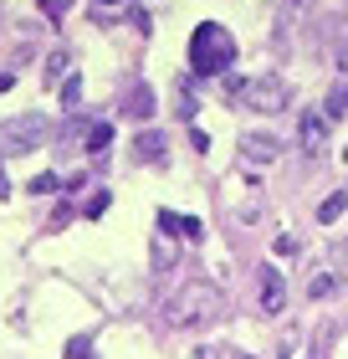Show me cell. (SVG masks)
<instances>
[{
  "mask_svg": "<svg viewBox=\"0 0 348 359\" xmlns=\"http://www.w3.org/2000/svg\"><path fill=\"white\" fill-rule=\"evenodd\" d=\"M236 67V36L215 21H200L190 36V72L195 77H230Z\"/></svg>",
  "mask_w": 348,
  "mask_h": 359,
  "instance_id": "obj_1",
  "label": "cell"
},
{
  "mask_svg": "<svg viewBox=\"0 0 348 359\" xmlns=\"http://www.w3.org/2000/svg\"><path fill=\"white\" fill-rule=\"evenodd\" d=\"M241 149H246V159H256V165H272V159L281 154V144H277L272 134H246Z\"/></svg>",
  "mask_w": 348,
  "mask_h": 359,
  "instance_id": "obj_7",
  "label": "cell"
},
{
  "mask_svg": "<svg viewBox=\"0 0 348 359\" xmlns=\"http://www.w3.org/2000/svg\"><path fill=\"white\" fill-rule=\"evenodd\" d=\"M31 190H36V195H57L62 190V175H36V180H31Z\"/></svg>",
  "mask_w": 348,
  "mask_h": 359,
  "instance_id": "obj_15",
  "label": "cell"
},
{
  "mask_svg": "<svg viewBox=\"0 0 348 359\" xmlns=\"http://www.w3.org/2000/svg\"><path fill=\"white\" fill-rule=\"evenodd\" d=\"M159 226H164V231H174V236H185V241L200 236V221H195V216H174V210H159Z\"/></svg>",
  "mask_w": 348,
  "mask_h": 359,
  "instance_id": "obj_9",
  "label": "cell"
},
{
  "mask_svg": "<svg viewBox=\"0 0 348 359\" xmlns=\"http://www.w3.org/2000/svg\"><path fill=\"white\" fill-rule=\"evenodd\" d=\"M297 139H302V149L318 159L328 149V113L323 108H302V113H297Z\"/></svg>",
  "mask_w": 348,
  "mask_h": 359,
  "instance_id": "obj_5",
  "label": "cell"
},
{
  "mask_svg": "<svg viewBox=\"0 0 348 359\" xmlns=\"http://www.w3.org/2000/svg\"><path fill=\"white\" fill-rule=\"evenodd\" d=\"M97 6H123V0H97Z\"/></svg>",
  "mask_w": 348,
  "mask_h": 359,
  "instance_id": "obj_20",
  "label": "cell"
},
{
  "mask_svg": "<svg viewBox=\"0 0 348 359\" xmlns=\"http://www.w3.org/2000/svg\"><path fill=\"white\" fill-rule=\"evenodd\" d=\"M241 103L256 108V113H281V108L292 103V88L281 83V77H251L246 93H241Z\"/></svg>",
  "mask_w": 348,
  "mask_h": 359,
  "instance_id": "obj_4",
  "label": "cell"
},
{
  "mask_svg": "<svg viewBox=\"0 0 348 359\" xmlns=\"http://www.w3.org/2000/svg\"><path fill=\"white\" fill-rule=\"evenodd\" d=\"M134 154L144 159V165H159V159H164V134H139L134 139Z\"/></svg>",
  "mask_w": 348,
  "mask_h": 359,
  "instance_id": "obj_10",
  "label": "cell"
},
{
  "mask_svg": "<svg viewBox=\"0 0 348 359\" xmlns=\"http://www.w3.org/2000/svg\"><path fill=\"white\" fill-rule=\"evenodd\" d=\"M46 139H52V118L46 113H21V118L0 123L6 154H36V149H46Z\"/></svg>",
  "mask_w": 348,
  "mask_h": 359,
  "instance_id": "obj_3",
  "label": "cell"
},
{
  "mask_svg": "<svg viewBox=\"0 0 348 359\" xmlns=\"http://www.w3.org/2000/svg\"><path fill=\"white\" fill-rule=\"evenodd\" d=\"M67 359H97L92 339H88V334H72V339H67Z\"/></svg>",
  "mask_w": 348,
  "mask_h": 359,
  "instance_id": "obj_14",
  "label": "cell"
},
{
  "mask_svg": "<svg viewBox=\"0 0 348 359\" xmlns=\"http://www.w3.org/2000/svg\"><path fill=\"white\" fill-rule=\"evenodd\" d=\"M343 210H348V190H333V195H328V201L318 205V221H323V226H333Z\"/></svg>",
  "mask_w": 348,
  "mask_h": 359,
  "instance_id": "obj_12",
  "label": "cell"
},
{
  "mask_svg": "<svg viewBox=\"0 0 348 359\" xmlns=\"http://www.w3.org/2000/svg\"><path fill=\"white\" fill-rule=\"evenodd\" d=\"M307 292H312V298H328V292H333V272L312 277V283H307Z\"/></svg>",
  "mask_w": 348,
  "mask_h": 359,
  "instance_id": "obj_17",
  "label": "cell"
},
{
  "mask_svg": "<svg viewBox=\"0 0 348 359\" xmlns=\"http://www.w3.org/2000/svg\"><path fill=\"white\" fill-rule=\"evenodd\" d=\"M123 113H128V118H154V88H148V83H134Z\"/></svg>",
  "mask_w": 348,
  "mask_h": 359,
  "instance_id": "obj_8",
  "label": "cell"
},
{
  "mask_svg": "<svg viewBox=\"0 0 348 359\" xmlns=\"http://www.w3.org/2000/svg\"><path fill=\"white\" fill-rule=\"evenodd\" d=\"M108 144H113V123H92V128H88V149H92V154H103Z\"/></svg>",
  "mask_w": 348,
  "mask_h": 359,
  "instance_id": "obj_13",
  "label": "cell"
},
{
  "mask_svg": "<svg viewBox=\"0 0 348 359\" xmlns=\"http://www.w3.org/2000/svg\"><path fill=\"white\" fill-rule=\"evenodd\" d=\"M343 257H348V247H343Z\"/></svg>",
  "mask_w": 348,
  "mask_h": 359,
  "instance_id": "obj_21",
  "label": "cell"
},
{
  "mask_svg": "<svg viewBox=\"0 0 348 359\" xmlns=\"http://www.w3.org/2000/svg\"><path fill=\"white\" fill-rule=\"evenodd\" d=\"M41 11L46 15H62V11H67V0H41Z\"/></svg>",
  "mask_w": 348,
  "mask_h": 359,
  "instance_id": "obj_19",
  "label": "cell"
},
{
  "mask_svg": "<svg viewBox=\"0 0 348 359\" xmlns=\"http://www.w3.org/2000/svg\"><path fill=\"white\" fill-rule=\"evenodd\" d=\"M287 308V283H281V272L277 267H261V313H281Z\"/></svg>",
  "mask_w": 348,
  "mask_h": 359,
  "instance_id": "obj_6",
  "label": "cell"
},
{
  "mask_svg": "<svg viewBox=\"0 0 348 359\" xmlns=\"http://www.w3.org/2000/svg\"><path fill=\"white\" fill-rule=\"evenodd\" d=\"M62 72H67V52H52V57H46V83L62 77Z\"/></svg>",
  "mask_w": 348,
  "mask_h": 359,
  "instance_id": "obj_18",
  "label": "cell"
},
{
  "mask_svg": "<svg viewBox=\"0 0 348 359\" xmlns=\"http://www.w3.org/2000/svg\"><path fill=\"white\" fill-rule=\"evenodd\" d=\"M221 308H225V292L215 283H205V277H195V283H185L169 298V323L174 329H195V323L221 318Z\"/></svg>",
  "mask_w": 348,
  "mask_h": 359,
  "instance_id": "obj_2",
  "label": "cell"
},
{
  "mask_svg": "<svg viewBox=\"0 0 348 359\" xmlns=\"http://www.w3.org/2000/svg\"><path fill=\"white\" fill-rule=\"evenodd\" d=\"M323 113H328V118H343V113H348V77H338V83L328 88V103H323Z\"/></svg>",
  "mask_w": 348,
  "mask_h": 359,
  "instance_id": "obj_11",
  "label": "cell"
},
{
  "mask_svg": "<svg viewBox=\"0 0 348 359\" xmlns=\"http://www.w3.org/2000/svg\"><path fill=\"white\" fill-rule=\"evenodd\" d=\"M77 97H82V77H67V83H62V103L77 108Z\"/></svg>",
  "mask_w": 348,
  "mask_h": 359,
  "instance_id": "obj_16",
  "label": "cell"
}]
</instances>
